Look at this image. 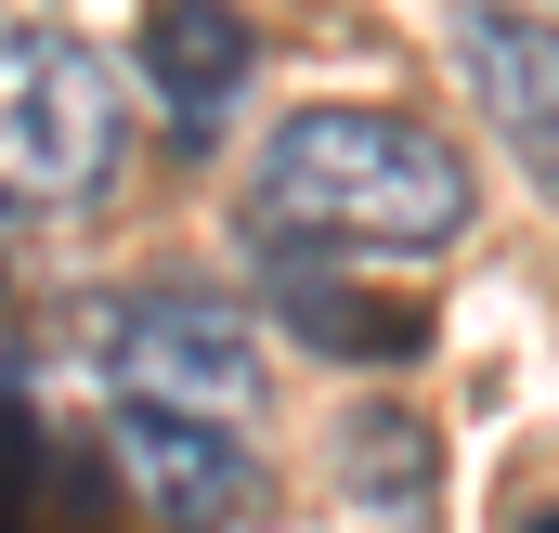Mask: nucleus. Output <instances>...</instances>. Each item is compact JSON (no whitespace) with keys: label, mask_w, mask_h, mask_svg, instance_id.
Wrapping results in <instances>:
<instances>
[{"label":"nucleus","mask_w":559,"mask_h":533,"mask_svg":"<svg viewBox=\"0 0 559 533\" xmlns=\"http://www.w3.org/2000/svg\"><path fill=\"white\" fill-rule=\"evenodd\" d=\"M248 222H261V248H299V261H442V248H468L481 182L404 105H312L261 143Z\"/></svg>","instance_id":"1"},{"label":"nucleus","mask_w":559,"mask_h":533,"mask_svg":"<svg viewBox=\"0 0 559 533\" xmlns=\"http://www.w3.org/2000/svg\"><path fill=\"white\" fill-rule=\"evenodd\" d=\"M248 66H261V39H248L235 0H156V13H143V92H156V118L182 143H209L235 118Z\"/></svg>","instance_id":"6"},{"label":"nucleus","mask_w":559,"mask_h":533,"mask_svg":"<svg viewBox=\"0 0 559 533\" xmlns=\"http://www.w3.org/2000/svg\"><path fill=\"white\" fill-rule=\"evenodd\" d=\"M521 533H559V508H534V521H521Z\"/></svg>","instance_id":"10"},{"label":"nucleus","mask_w":559,"mask_h":533,"mask_svg":"<svg viewBox=\"0 0 559 533\" xmlns=\"http://www.w3.org/2000/svg\"><path fill=\"white\" fill-rule=\"evenodd\" d=\"M455 66L481 92V131L521 156V182L559 209V26L534 0H468L455 13Z\"/></svg>","instance_id":"5"},{"label":"nucleus","mask_w":559,"mask_h":533,"mask_svg":"<svg viewBox=\"0 0 559 533\" xmlns=\"http://www.w3.org/2000/svg\"><path fill=\"white\" fill-rule=\"evenodd\" d=\"M131 105L105 79V52H79L66 26H0V209H92L118 182Z\"/></svg>","instance_id":"2"},{"label":"nucleus","mask_w":559,"mask_h":533,"mask_svg":"<svg viewBox=\"0 0 559 533\" xmlns=\"http://www.w3.org/2000/svg\"><path fill=\"white\" fill-rule=\"evenodd\" d=\"M338 482H352L365 508H429L442 442H429L417 416H391V403H378V416H352V429H338Z\"/></svg>","instance_id":"9"},{"label":"nucleus","mask_w":559,"mask_h":533,"mask_svg":"<svg viewBox=\"0 0 559 533\" xmlns=\"http://www.w3.org/2000/svg\"><path fill=\"white\" fill-rule=\"evenodd\" d=\"M105 469L143 495L156 533H235L261 508V455L235 442V416H182V403H118Z\"/></svg>","instance_id":"4"},{"label":"nucleus","mask_w":559,"mask_h":533,"mask_svg":"<svg viewBox=\"0 0 559 533\" xmlns=\"http://www.w3.org/2000/svg\"><path fill=\"white\" fill-rule=\"evenodd\" d=\"M105 378H118V403H182V416H235L248 429L261 416V339L209 286H143L105 325Z\"/></svg>","instance_id":"3"},{"label":"nucleus","mask_w":559,"mask_h":533,"mask_svg":"<svg viewBox=\"0 0 559 533\" xmlns=\"http://www.w3.org/2000/svg\"><path fill=\"white\" fill-rule=\"evenodd\" d=\"M274 312L325 352V365H417V352H429V312H417V299H365L352 261H299V248H274Z\"/></svg>","instance_id":"7"},{"label":"nucleus","mask_w":559,"mask_h":533,"mask_svg":"<svg viewBox=\"0 0 559 533\" xmlns=\"http://www.w3.org/2000/svg\"><path fill=\"white\" fill-rule=\"evenodd\" d=\"M0 533H118L105 469L79 442H52L39 416H0Z\"/></svg>","instance_id":"8"}]
</instances>
